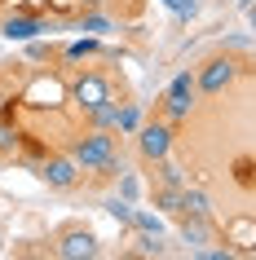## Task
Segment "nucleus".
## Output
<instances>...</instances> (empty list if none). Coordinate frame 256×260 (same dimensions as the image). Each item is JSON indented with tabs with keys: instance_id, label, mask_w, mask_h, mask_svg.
Masks as SVG:
<instances>
[{
	"instance_id": "19",
	"label": "nucleus",
	"mask_w": 256,
	"mask_h": 260,
	"mask_svg": "<svg viewBox=\"0 0 256 260\" xmlns=\"http://www.w3.org/2000/svg\"><path fill=\"white\" fill-rule=\"evenodd\" d=\"M84 53H97V36H89V40H75V44H71V57H84Z\"/></svg>"
},
{
	"instance_id": "8",
	"label": "nucleus",
	"mask_w": 256,
	"mask_h": 260,
	"mask_svg": "<svg viewBox=\"0 0 256 260\" xmlns=\"http://www.w3.org/2000/svg\"><path fill=\"white\" fill-rule=\"evenodd\" d=\"M181 243H186L190 251H199L203 243H212V225H208V216H181Z\"/></svg>"
},
{
	"instance_id": "22",
	"label": "nucleus",
	"mask_w": 256,
	"mask_h": 260,
	"mask_svg": "<svg viewBox=\"0 0 256 260\" xmlns=\"http://www.w3.org/2000/svg\"><path fill=\"white\" fill-rule=\"evenodd\" d=\"M80 5H89V9H97V5H106V0H80Z\"/></svg>"
},
{
	"instance_id": "16",
	"label": "nucleus",
	"mask_w": 256,
	"mask_h": 260,
	"mask_svg": "<svg viewBox=\"0 0 256 260\" xmlns=\"http://www.w3.org/2000/svg\"><path fill=\"white\" fill-rule=\"evenodd\" d=\"M128 225H137L141 234H163L159 216H150V212H133V220H128Z\"/></svg>"
},
{
	"instance_id": "12",
	"label": "nucleus",
	"mask_w": 256,
	"mask_h": 260,
	"mask_svg": "<svg viewBox=\"0 0 256 260\" xmlns=\"http://www.w3.org/2000/svg\"><path fill=\"white\" fill-rule=\"evenodd\" d=\"M155 207L168 212V216H181V185H163V190L155 194Z\"/></svg>"
},
{
	"instance_id": "21",
	"label": "nucleus",
	"mask_w": 256,
	"mask_h": 260,
	"mask_svg": "<svg viewBox=\"0 0 256 260\" xmlns=\"http://www.w3.org/2000/svg\"><path fill=\"white\" fill-rule=\"evenodd\" d=\"M163 5H168V9H177L181 18H190V14H194V0H163Z\"/></svg>"
},
{
	"instance_id": "1",
	"label": "nucleus",
	"mask_w": 256,
	"mask_h": 260,
	"mask_svg": "<svg viewBox=\"0 0 256 260\" xmlns=\"http://www.w3.org/2000/svg\"><path fill=\"white\" fill-rule=\"evenodd\" d=\"M71 159L84 172H115V137L97 128V133H89V137H80L71 146Z\"/></svg>"
},
{
	"instance_id": "20",
	"label": "nucleus",
	"mask_w": 256,
	"mask_h": 260,
	"mask_svg": "<svg viewBox=\"0 0 256 260\" xmlns=\"http://www.w3.org/2000/svg\"><path fill=\"white\" fill-rule=\"evenodd\" d=\"M18 146V137H14V128H9V123H0V154H9Z\"/></svg>"
},
{
	"instance_id": "10",
	"label": "nucleus",
	"mask_w": 256,
	"mask_h": 260,
	"mask_svg": "<svg viewBox=\"0 0 256 260\" xmlns=\"http://www.w3.org/2000/svg\"><path fill=\"white\" fill-rule=\"evenodd\" d=\"M181 216H212V199H208L203 190L181 185Z\"/></svg>"
},
{
	"instance_id": "2",
	"label": "nucleus",
	"mask_w": 256,
	"mask_h": 260,
	"mask_svg": "<svg viewBox=\"0 0 256 260\" xmlns=\"http://www.w3.org/2000/svg\"><path fill=\"white\" fill-rule=\"evenodd\" d=\"M58 256H62V260H97V256H102V243H97L93 230L71 225V230L58 238Z\"/></svg>"
},
{
	"instance_id": "4",
	"label": "nucleus",
	"mask_w": 256,
	"mask_h": 260,
	"mask_svg": "<svg viewBox=\"0 0 256 260\" xmlns=\"http://www.w3.org/2000/svg\"><path fill=\"white\" fill-rule=\"evenodd\" d=\"M71 102L80 110H93V106H102V102H110V84L97 75V71H84L80 80L71 84Z\"/></svg>"
},
{
	"instance_id": "18",
	"label": "nucleus",
	"mask_w": 256,
	"mask_h": 260,
	"mask_svg": "<svg viewBox=\"0 0 256 260\" xmlns=\"http://www.w3.org/2000/svg\"><path fill=\"white\" fill-rule=\"evenodd\" d=\"M159 177H163V185H181V168L168 164V159H159Z\"/></svg>"
},
{
	"instance_id": "13",
	"label": "nucleus",
	"mask_w": 256,
	"mask_h": 260,
	"mask_svg": "<svg viewBox=\"0 0 256 260\" xmlns=\"http://www.w3.org/2000/svg\"><path fill=\"white\" fill-rule=\"evenodd\" d=\"M115 115H120V106H115V102H102V106L89 110V119H93L102 133H110V128H115Z\"/></svg>"
},
{
	"instance_id": "15",
	"label": "nucleus",
	"mask_w": 256,
	"mask_h": 260,
	"mask_svg": "<svg viewBox=\"0 0 256 260\" xmlns=\"http://www.w3.org/2000/svg\"><path fill=\"white\" fill-rule=\"evenodd\" d=\"M80 31H89V36H106V31H110V18H102V14H84V18H80Z\"/></svg>"
},
{
	"instance_id": "11",
	"label": "nucleus",
	"mask_w": 256,
	"mask_h": 260,
	"mask_svg": "<svg viewBox=\"0 0 256 260\" xmlns=\"http://www.w3.org/2000/svg\"><path fill=\"white\" fill-rule=\"evenodd\" d=\"M0 31H5L9 40H36V36H40V31H49V27H44V22H36V18H9Z\"/></svg>"
},
{
	"instance_id": "6",
	"label": "nucleus",
	"mask_w": 256,
	"mask_h": 260,
	"mask_svg": "<svg viewBox=\"0 0 256 260\" xmlns=\"http://www.w3.org/2000/svg\"><path fill=\"white\" fill-rule=\"evenodd\" d=\"M230 80H234V62H230V57H212V62H203V71L194 75V93H221Z\"/></svg>"
},
{
	"instance_id": "14",
	"label": "nucleus",
	"mask_w": 256,
	"mask_h": 260,
	"mask_svg": "<svg viewBox=\"0 0 256 260\" xmlns=\"http://www.w3.org/2000/svg\"><path fill=\"white\" fill-rule=\"evenodd\" d=\"M137 123H141V110L137 106H124L120 115H115V128H120V133H137Z\"/></svg>"
},
{
	"instance_id": "7",
	"label": "nucleus",
	"mask_w": 256,
	"mask_h": 260,
	"mask_svg": "<svg viewBox=\"0 0 256 260\" xmlns=\"http://www.w3.org/2000/svg\"><path fill=\"white\" fill-rule=\"evenodd\" d=\"M190 106H194V75H177L173 88H168V97H163V110H168V119H186Z\"/></svg>"
},
{
	"instance_id": "9",
	"label": "nucleus",
	"mask_w": 256,
	"mask_h": 260,
	"mask_svg": "<svg viewBox=\"0 0 256 260\" xmlns=\"http://www.w3.org/2000/svg\"><path fill=\"white\" fill-rule=\"evenodd\" d=\"M62 97H67V93H62V84H58V80H36V84H31V93H27V102H31V106H58Z\"/></svg>"
},
{
	"instance_id": "5",
	"label": "nucleus",
	"mask_w": 256,
	"mask_h": 260,
	"mask_svg": "<svg viewBox=\"0 0 256 260\" xmlns=\"http://www.w3.org/2000/svg\"><path fill=\"white\" fill-rule=\"evenodd\" d=\"M40 181L49 185V190H71V185L80 181V168H75L71 154H49V159L40 164Z\"/></svg>"
},
{
	"instance_id": "17",
	"label": "nucleus",
	"mask_w": 256,
	"mask_h": 260,
	"mask_svg": "<svg viewBox=\"0 0 256 260\" xmlns=\"http://www.w3.org/2000/svg\"><path fill=\"white\" fill-rule=\"evenodd\" d=\"M106 212H110V216H115V220H124V225L133 220V207L124 203V199H110V203H106Z\"/></svg>"
},
{
	"instance_id": "3",
	"label": "nucleus",
	"mask_w": 256,
	"mask_h": 260,
	"mask_svg": "<svg viewBox=\"0 0 256 260\" xmlns=\"http://www.w3.org/2000/svg\"><path fill=\"white\" fill-rule=\"evenodd\" d=\"M137 150H141V159H150V164H159V159H168V150H173V128L168 123H137Z\"/></svg>"
}]
</instances>
